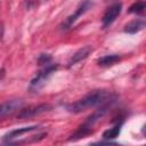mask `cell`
Segmentation results:
<instances>
[{
	"label": "cell",
	"instance_id": "5bb4252c",
	"mask_svg": "<svg viewBox=\"0 0 146 146\" xmlns=\"http://www.w3.org/2000/svg\"><path fill=\"white\" fill-rule=\"evenodd\" d=\"M38 63L39 65H48L51 63V56L48 54H41L38 58Z\"/></svg>",
	"mask_w": 146,
	"mask_h": 146
},
{
	"label": "cell",
	"instance_id": "52a82bcc",
	"mask_svg": "<svg viewBox=\"0 0 146 146\" xmlns=\"http://www.w3.org/2000/svg\"><path fill=\"white\" fill-rule=\"evenodd\" d=\"M122 11V3L121 2H114L113 5H111L104 13L103 18H102V25L104 29L108 27L116 18L117 16L121 14Z\"/></svg>",
	"mask_w": 146,
	"mask_h": 146
},
{
	"label": "cell",
	"instance_id": "9a60e30c",
	"mask_svg": "<svg viewBox=\"0 0 146 146\" xmlns=\"http://www.w3.org/2000/svg\"><path fill=\"white\" fill-rule=\"evenodd\" d=\"M141 133L144 135V137H146V124H144V127L141 129Z\"/></svg>",
	"mask_w": 146,
	"mask_h": 146
},
{
	"label": "cell",
	"instance_id": "30bf717a",
	"mask_svg": "<svg viewBox=\"0 0 146 146\" xmlns=\"http://www.w3.org/2000/svg\"><path fill=\"white\" fill-rule=\"evenodd\" d=\"M91 51H92V47L91 46H84V47L80 48L79 50H76L72 55V57L70 58V60H68V67L75 65L76 63H79V62H81L83 59H86L91 54Z\"/></svg>",
	"mask_w": 146,
	"mask_h": 146
},
{
	"label": "cell",
	"instance_id": "ba28073f",
	"mask_svg": "<svg viewBox=\"0 0 146 146\" xmlns=\"http://www.w3.org/2000/svg\"><path fill=\"white\" fill-rule=\"evenodd\" d=\"M24 105V100L23 99H9L7 102H3L0 106V117L5 119L8 115H11L13 113H15L16 111L21 110Z\"/></svg>",
	"mask_w": 146,
	"mask_h": 146
},
{
	"label": "cell",
	"instance_id": "7c38bea8",
	"mask_svg": "<svg viewBox=\"0 0 146 146\" xmlns=\"http://www.w3.org/2000/svg\"><path fill=\"white\" fill-rule=\"evenodd\" d=\"M122 124H123V121H120V122H117L113 128L106 129V130L103 132V138H104V139H114V138H116V137L120 135V132H121Z\"/></svg>",
	"mask_w": 146,
	"mask_h": 146
},
{
	"label": "cell",
	"instance_id": "7a4b0ae2",
	"mask_svg": "<svg viewBox=\"0 0 146 146\" xmlns=\"http://www.w3.org/2000/svg\"><path fill=\"white\" fill-rule=\"evenodd\" d=\"M114 102H115V100H111V102H108V103H106V104H104V105L97 107V108L86 119V121L79 127V129L71 136V138H70L68 140H76V139H80V138H82V137L89 135V133L92 131L94 125L107 113V111L110 110V107L112 106V104H113Z\"/></svg>",
	"mask_w": 146,
	"mask_h": 146
},
{
	"label": "cell",
	"instance_id": "3957f363",
	"mask_svg": "<svg viewBox=\"0 0 146 146\" xmlns=\"http://www.w3.org/2000/svg\"><path fill=\"white\" fill-rule=\"evenodd\" d=\"M58 68V64H48L44 66L43 70H41L30 82V90L33 92H38L47 82L49 76Z\"/></svg>",
	"mask_w": 146,
	"mask_h": 146
},
{
	"label": "cell",
	"instance_id": "2e32d148",
	"mask_svg": "<svg viewBox=\"0 0 146 146\" xmlns=\"http://www.w3.org/2000/svg\"><path fill=\"white\" fill-rule=\"evenodd\" d=\"M105 2H116L117 0H104Z\"/></svg>",
	"mask_w": 146,
	"mask_h": 146
},
{
	"label": "cell",
	"instance_id": "9c48e42d",
	"mask_svg": "<svg viewBox=\"0 0 146 146\" xmlns=\"http://www.w3.org/2000/svg\"><path fill=\"white\" fill-rule=\"evenodd\" d=\"M145 27H146V18L141 17V18H136L130 21L128 24L124 25L123 31L128 34H136L141 30H144Z\"/></svg>",
	"mask_w": 146,
	"mask_h": 146
},
{
	"label": "cell",
	"instance_id": "6da1fadb",
	"mask_svg": "<svg viewBox=\"0 0 146 146\" xmlns=\"http://www.w3.org/2000/svg\"><path fill=\"white\" fill-rule=\"evenodd\" d=\"M115 98H116L115 95H113L112 92H110L107 90H95V91L86 95L81 99H79L74 103L67 104L65 106V108L70 113L79 114V113H82L90 108H97L111 100H115Z\"/></svg>",
	"mask_w": 146,
	"mask_h": 146
},
{
	"label": "cell",
	"instance_id": "8fae6325",
	"mask_svg": "<svg viewBox=\"0 0 146 146\" xmlns=\"http://www.w3.org/2000/svg\"><path fill=\"white\" fill-rule=\"evenodd\" d=\"M120 59H121V57L119 55L112 54V55H105V56L98 58L97 63L100 66H112V65L116 64L117 62H120Z\"/></svg>",
	"mask_w": 146,
	"mask_h": 146
},
{
	"label": "cell",
	"instance_id": "4fadbf2b",
	"mask_svg": "<svg viewBox=\"0 0 146 146\" xmlns=\"http://www.w3.org/2000/svg\"><path fill=\"white\" fill-rule=\"evenodd\" d=\"M145 9H146V1H137L130 6L128 11L131 14H139V13L144 11Z\"/></svg>",
	"mask_w": 146,
	"mask_h": 146
},
{
	"label": "cell",
	"instance_id": "8992f818",
	"mask_svg": "<svg viewBox=\"0 0 146 146\" xmlns=\"http://www.w3.org/2000/svg\"><path fill=\"white\" fill-rule=\"evenodd\" d=\"M52 108V106L50 104H39V105H33V106H29L26 108H23L19 111L17 117L21 120H26V119H31L34 117L39 114H42L44 112H48Z\"/></svg>",
	"mask_w": 146,
	"mask_h": 146
},
{
	"label": "cell",
	"instance_id": "277c9868",
	"mask_svg": "<svg viewBox=\"0 0 146 146\" xmlns=\"http://www.w3.org/2000/svg\"><path fill=\"white\" fill-rule=\"evenodd\" d=\"M92 7V2L90 1V0H84L83 2H81L79 6H78V8L75 9V11L72 14V15H70L62 24H60V30L62 31H66V30H68L75 22H76V19L80 17V16H82L83 14H86L90 8Z\"/></svg>",
	"mask_w": 146,
	"mask_h": 146
},
{
	"label": "cell",
	"instance_id": "5b68a950",
	"mask_svg": "<svg viewBox=\"0 0 146 146\" xmlns=\"http://www.w3.org/2000/svg\"><path fill=\"white\" fill-rule=\"evenodd\" d=\"M39 128V125H30V127H24V128H18L15 130H10L9 132L5 133L2 137V144L5 145H16L17 141L19 140V138L29 133L33 130H36Z\"/></svg>",
	"mask_w": 146,
	"mask_h": 146
}]
</instances>
